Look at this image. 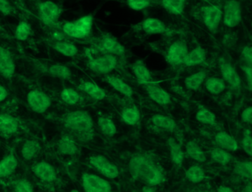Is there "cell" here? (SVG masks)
I'll return each instance as SVG.
<instances>
[{"label":"cell","mask_w":252,"mask_h":192,"mask_svg":"<svg viewBox=\"0 0 252 192\" xmlns=\"http://www.w3.org/2000/svg\"><path fill=\"white\" fill-rule=\"evenodd\" d=\"M98 126L101 133L107 137H113L117 133L116 124L108 117H100L98 120Z\"/></svg>","instance_id":"34"},{"label":"cell","mask_w":252,"mask_h":192,"mask_svg":"<svg viewBox=\"0 0 252 192\" xmlns=\"http://www.w3.org/2000/svg\"><path fill=\"white\" fill-rule=\"evenodd\" d=\"M64 124L69 130L83 137H90L94 130V120L89 112L74 110L66 114Z\"/></svg>","instance_id":"2"},{"label":"cell","mask_w":252,"mask_h":192,"mask_svg":"<svg viewBox=\"0 0 252 192\" xmlns=\"http://www.w3.org/2000/svg\"><path fill=\"white\" fill-rule=\"evenodd\" d=\"M89 163L99 174L106 178L114 180L119 176V170L117 165L110 161L108 158L101 155H94L89 159Z\"/></svg>","instance_id":"4"},{"label":"cell","mask_w":252,"mask_h":192,"mask_svg":"<svg viewBox=\"0 0 252 192\" xmlns=\"http://www.w3.org/2000/svg\"><path fill=\"white\" fill-rule=\"evenodd\" d=\"M130 69L135 78L143 84V85L152 82L153 77L151 72L144 61L140 59L135 61L131 64Z\"/></svg>","instance_id":"18"},{"label":"cell","mask_w":252,"mask_h":192,"mask_svg":"<svg viewBox=\"0 0 252 192\" xmlns=\"http://www.w3.org/2000/svg\"><path fill=\"white\" fill-rule=\"evenodd\" d=\"M18 167V161L13 154H8L0 162V177L8 178L12 175Z\"/></svg>","instance_id":"24"},{"label":"cell","mask_w":252,"mask_h":192,"mask_svg":"<svg viewBox=\"0 0 252 192\" xmlns=\"http://www.w3.org/2000/svg\"><path fill=\"white\" fill-rule=\"evenodd\" d=\"M13 11L14 9L8 0H0V12L3 16H9Z\"/></svg>","instance_id":"47"},{"label":"cell","mask_w":252,"mask_h":192,"mask_svg":"<svg viewBox=\"0 0 252 192\" xmlns=\"http://www.w3.org/2000/svg\"><path fill=\"white\" fill-rule=\"evenodd\" d=\"M32 33V26L26 20H22L17 24L14 31V36L16 39L20 41H25L29 39Z\"/></svg>","instance_id":"37"},{"label":"cell","mask_w":252,"mask_h":192,"mask_svg":"<svg viewBox=\"0 0 252 192\" xmlns=\"http://www.w3.org/2000/svg\"><path fill=\"white\" fill-rule=\"evenodd\" d=\"M206 78V73L204 71H198L185 78L184 84L186 87L190 90H197L204 83Z\"/></svg>","instance_id":"33"},{"label":"cell","mask_w":252,"mask_h":192,"mask_svg":"<svg viewBox=\"0 0 252 192\" xmlns=\"http://www.w3.org/2000/svg\"><path fill=\"white\" fill-rule=\"evenodd\" d=\"M242 121L252 125V106L246 108L241 114Z\"/></svg>","instance_id":"48"},{"label":"cell","mask_w":252,"mask_h":192,"mask_svg":"<svg viewBox=\"0 0 252 192\" xmlns=\"http://www.w3.org/2000/svg\"><path fill=\"white\" fill-rule=\"evenodd\" d=\"M210 155L211 158L220 165H227L231 160V155L229 152L220 147L212 149Z\"/></svg>","instance_id":"39"},{"label":"cell","mask_w":252,"mask_h":192,"mask_svg":"<svg viewBox=\"0 0 252 192\" xmlns=\"http://www.w3.org/2000/svg\"><path fill=\"white\" fill-rule=\"evenodd\" d=\"M242 69H243V72L246 75L249 88L252 91V65L243 66Z\"/></svg>","instance_id":"49"},{"label":"cell","mask_w":252,"mask_h":192,"mask_svg":"<svg viewBox=\"0 0 252 192\" xmlns=\"http://www.w3.org/2000/svg\"><path fill=\"white\" fill-rule=\"evenodd\" d=\"M82 183L85 192H112L110 182L98 174L85 173L82 175Z\"/></svg>","instance_id":"6"},{"label":"cell","mask_w":252,"mask_h":192,"mask_svg":"<svg viewBox=\"0 0 252 192\" xmlns=\"http://www.w3.org/2000/svg\"><path fill=\"white\" fill-rule=\"evenodd\" d=\"M60 97L64 103L70 106L78 104L81 100V96L79 92L72 87H65L63 89Z\"/></svg>","instance_id":"36"},{"label":"cell","mask_w":252,"mask_h":192,"mask_svg":"<svg viewBox=\"0 0 252 192\" xmlns=\"http://www.w3.org/2000/svg\"><path fill=\"white\" fill-rule=\"evenodd\" d=\"M241 192H252V181L249 182L243 187Z\"/></svg>","instance_id":"54"},{"label":"cell","mask_w":252,"mask_h":192,"mask_svg":"<svg viewBox=\"0 0 252 192\" xmlns=\"http://www.w3.org/2000/svg\"><path fill=\"white\" fill-rule=\"evenodd\" d=\"M63 10L57 3L51 0H45L39 4V15L41 20L47 25L57 23Z\"/></svg>","instance_id":"7"},{"label":"cell","mask_w":252,"mask_h":192,"mask_svg":"<svg viewBox=\"0 0 252 192\" xmlns=\"http://www.w3.org/2000/svg\"><path fill=\"white\" fill-rule=\"evenodd\" d=\"M186 0H162V5L168 13L180 15L185 8Z\"/></svg>","instance_id":"38"},{"label":"cell","mask_w":252,"mask_h":192,"mask_svg":"<svg viewBox=\"0 0 252 192\" xmlns=\"http://www.w3.org/2000/svg\"><path fill=\"white\" fill-rule=\"evenodd\" d=\"M100 46L104 53L122 57L125 55V47L120 41L111 35H105L101 38Z\"/></svg>","instance_id":"14"},{"label":"cell","mask_w":252,"mask_h":192,"mask_svg":"<svg viewBox=\"0 0 252 192\" xmlns=\"http://www.w3.org/2000/svg\"><path fill=\"white\" fill-rule=\"evenodd\" d=\"M202 15L205 26L209 31H216L222 19V11L220 8L214 4L205 6L202 9Z\"/></svg>","instance_id":"10"},{"label":"cell","mask_w":252,"mask_h":192,"mask_svg":"<svg viewBox=\"0 0 252 192\" xmlns=\"http://www.w3.org/2000/svg\"><path fill=\"white\" fill-rule=\"evenodd\" d=\"M51 46L56 52L64 57L73 58L77 56L79 53L77 46L65 40L55 41Z\"/></svg>","instance_id":"25"},{"label":"cell","mask_w":252,"mask_h":192,"mask_svg":"<svg viewBox=\"0 0 252 192\" xmlns=\"http://www.w3.org/2000/svg\"><path fill=\"white\" fill-rule=\"evenodd\" d=\"M242 19L241 6L237 0H228L224 6L222 20L228 28H235Z\"/></svg>","instance_id":"8"},{"label":"cell","mask_w":252,"mask_h":192,"mask_svg":"<svg viewBox=\"0 0 252 192\" xmlns=\"http://www.w3.org/2000/svg\"><path fill=\"white\" fill-rule=\"evenodd\" d=\"M62 31L65 34L66 36L76 39H83L89 36L88 33L77 26L75 21L64 22L62 26Z\"/></svg>","instance_id":"27"},{"label":"cell","mask_w":252,"mask_h":192,"mask_svg":"<svg viewBox=\"0 0 252 192\" xmlns=\"http://www.w3.org/2000/svg\"><path fill=\"white\" fill-rule=\"evenodd\" d=\"M27 103L32 111L38 114H43L51 107V97L39 89L30 90L27 94Z\"/></svg>","instance_id":"5"},{"label":"cell","mask_w":252,"mask_h":192,"mask_svg":"<svg viewBox=\"0 0 252 192\" xmlns=\"http://www.w3.org/2000/svg\"><path fill=\"white\" fill-rule=\"evenodd\" d=\"M122 121L129 126H135L141 120V112L136 106H127L122 110L121 114Z\"/></svg>","instance_id":"29"},{"label":"cell","mask_w":252,"mask_h":192,"mask_svg":"<svg viewBox=\"0 0 252 192\" xmlns=\"http://www.w3.org/2000/svg\"><path fill=\"white\" fill-rule=\"evenodd\" d=\"M217 192H234L232 189L228 186H222L219 187Z\"/></svg>","instance_id":"53"},{"label":"cell","mask_w":252,"mask_h":192,"mask_svg":"<svg viewBox=\"0 0 252 192\" xmlns=\"http://www.w3.org/2000/svg\"><path fill=\"white\" fill-rule=\"evenodd\" d=\"M20 123L18 119L10 114L0 115V131L4 137H9L18 131Z\"/></svg>","instance_id":"15"},{"label":"cell","mask_w":252,"mask_h":192,"mask_svg":"<svg viewBox=\"0 0 252 192\" xmlns=\"http://www.w3.org/2000/svg\"><path fill=\"white\" fill-rule=\"evenodd\" d=\"M142 192H157L154 186H146L143 188Z\"/></svg>","instance_id":"55"},{"label":"cell","mask_w":252,"mask_h":192,"mask_svg":"<svg viewBox=\"0 0 252 192\" xmlns=\"http://www.w3.org/2000/svg\"><path fill=\"white\" fill-rule=\"evenodd\" d=\"M205 87L211 94L219 95L225 90V82L222 78L211 77L206 80Z\"/></svg>","instance_id":"35"},{"label":"cell","mask_w":252,"mask_h":192,"mask_svg":"<svg viewBox=\"0 0 252 192\" xmlns=\"http://www.w3.org/2000/svg\"><path fill=\"white\" fill-rule=\"evenodd\" d=\"M243 56L246 62L252 65V46L245 47L243 51Z\"/></svg>","instance_id":"50"},{"label":"cell","mask_w":252,"mask_h":192,"mask_svg":"<svg viewBox=\"0 0 252 192\" xmlns=\"http://www.w3.org/2000/svg\"><path fill=\"white\" fill-rule=\"evenodd\" d=\"M195 117L198 122L206 125H214L216 123L215 114L206 108L199 109L196 113Z\"/></svg>","instance_id":"42"},{"label":"cell","mask_w":252,"mask_h":192,"mask_svg":"<svg viewBox=\"0 0 252 192\" xmlns=\"http://www.w3.org/2000/svg\"><path fill=\"white\" fill-rule=\"evenodd\" d=\"M16 72V64L11 52L4 47H0V73L5 79H10Z\"/></svg>","instance_id":"13"},{"label":"cell","mask_w":252,"mask_h":192,"mask_svg":"<svg viewBox=\"0 0 252 192\" xmlns=\"http://www.w3.org/2000/svg\"><path fill=\"white\" fill-rule=\"evenodd\" d=\"M206 53L205 49L200 46H197L191 51H189L184 61V64L187 66L201 64L206 60Z\"/></svg>","instance_id":"26"},{"label":"cell","mask_w":252,"mask_h":192,"mask_svg":"<svg viewBox=\"0 0 252 192\" xmlns=\"http://www.w3.org/2000/svg\"><path fill=\"white\" fill-rule=\"evenodd\" d=\"M186 151H187L188 156L197 162H203L206 160L204 152L199 146L198 143H196L195 141H193V140L189 141L186 146Z\"/></svg>","instance_id":"32"},{"label":"cell","mask_w":252,"mask_h":192,"mask_svg":"<svg viewBox=\"0 0 252 192\" xmlns=\"http://www.w3.org/2000/svg\"><path fill=\"white\" fill-rule=\"evenodd\" d=\"M69 192H80L77 189H72Z\"/></svg>","instance_id":"56"},{"label":"cell","mask_w":252,"mask_h":192,"mask_svg":"<svg viewBox=\"0 0 252 192\" xmlns=\"http://www.w3.org/2000/svg\"><path fill=\"white\" fill-rule=\"evenodd\" d=\"M8 95H9V93H8L6 87L3 85L0 86V101H5L7 97H8Z\"/></svg>","instance_id":"51"},{"label":"cell","mask_w":252,"mask_h":192,"mask_svg":"<svg viewBox=\"0 0 252 192\" xmlns=\"http://www.w3.org/2000/svg\"><path fill=\"white\" fill-rule=\"evenodd\" d=\"M41 150L39 142L33 139H28L23 142L20 149L22 158L25 160H32L38 156Z\"/></svg>","instance_id":"23"},{"label":"cell","mask_w":252,"mask_h":192,"mask_svg":"<svg viewBox=\"0 0 252 192\" xmlns=\"http://www.w3.org/2000/svg\"><path fill=\"white\" fill-rule=\"evenodd\" d=\"M126 4L131 10L141 11L150 6V0H126Z\"/></svg>","instance_id":"44"},{"label":"cell","mask_w":252,"mask_h":192,"mask_svg":"<svg viewBox=\"0 0 252 192\" xmlns=\"http://www.w3.org/2000/svg\"><path fill=\"white\" fill-rule=\"evenodd\" d=\"M215 140L218 147L225 149L228 152H235L238 149L237 140L226 131H219L215 135Z\"/></svg>","instance_id":"22"},{"label":"cell","mask_w":252,"mask_h":192,"mask_svg":"<svg viewBox=\"0 0 252 192\" xmlns=\"http://www.w3.org/2000/svg\"><path fill=\"white\" fill-rule=\"evenodd\" d=\"M104 80L113 90H116L122 96L127 97H131L133 96L134 91L132 87L120 77L110 74V75H106Z\"/></svg>","instance_id":"16"},{"label":"cell","mask_w":252,"mask_h":192,"mask_svg":"<svg viewBox=\"0 0 252 192\" xmlns=\"http://www.w3.org/2000/svg\"><path fill=\"white\" fill-rule=\"evenodd\" d=\"M220 72L222 79L228 83L231 87L237 88L241 84V79L235 68L228 62H222L220 64Z\"/></svg>","instance_id":"19"},{"label":"cell","mask_w":252,"mask_h":192,"mask_svg":"<svg viewBox=\"0 0 252 192\" xmlns=\"http://www.w3.org/2000/svg\"><path fill=\"white\" fill-rule=\"evenodd\" d=\"M79 89L94 100H102L107 96L105 90L94 81H82L79 85Z\"/></svg>","instance_id":"20"},{"label":"cell","mask_w":252,"mask_h":192,"mask_svg":"<svg viewBox=\"0 0 252 192\" xmlns=\"http://www.w3.org/2000/svg\"><path fill=\"white\" fill-rule=\"evenodd\" d=\"M65 36V34L63 32V31H62L61 32H60V31H56V32L53 33V37H54L55 41H63V40H64Z\"/></svg>","instance_id":"52"},{"label":"cell","mask_w":252,"mask_h":192,"mask_svg":"<svg viewBox=\"0 0 252 192\" xmlns=\"http://www.w3.org/2000/svg\"><path fill=\"white\" fill-rule=\"evenodd\" d=\"M168 146H169V153H170L172 162L175 165H181L184 158V153L181 144L177 142L175 139L171 137L168 140Z\"/></svg>","instance_id":"31"},{"label":"cell","mask_w":252,"mask_h":192,"mask_svg":"<svg viewBox=\"0 0 252 192\" xmlns=\"http://www.w3.org/2000/svg\"><path fill=\"white\" fill-rule=\"evenodd\" d=\"M119 65V57L109 53H104L90 59L88 67L94 73L98 75H110Z\"/></svg>","instance_id":"3"},{"label":"cell","mask_w":252,"mask_h":192,"mask_svg":"<svg viewBox=\"0 0 252 192\" xmlns=\"http://www.w3.org/2000/svg\"><path fill=\"white\" fill-rule=\"evenodd\" d=\"M188 53L187 44L184 41L178 40L174 41L166 52V62L172 66L182 64H184Z\"/></svg>","instance_id":"9"},{"label":"cell","mask_w":252,"mask_h":192,"mask_svg":"<svg viewBox=\"0 0 252 192\" xmlns=\"http://www.w3.org/2000/svg\"><path fill=\"white\" fill-rule=\"evenodd\" d=\"M32 171L41 181L53 183L57 180V173L55 168L46 161L36 162L32 166Z\"/></svg>","instance_id":"12"},{"label":"cell","mask_w":252,"mask_h":192,"mask_svg":"<svg viewBox=\"0 0 252 192\" xmlns=\"http://www.w3.org/2000/svg\"><path fill=\"white\" fill-rule=\"evenodd\" d=\"M48 72L51 76L62 80H69L72 77V71L68 66L61 64H53L48 67Z\"/></svg>","instance_id":"30"},{"label":"cell","mask_w":252,"mask_h":192,"mask_svg":"<svg viewBox=\"0 0 252 192\" xmlns=\"http://www.w3.org/2000/svg\"><path fill=\"white\" fill-rule=\"evenodd\" d=\"M151 122L155 127L166 131H172L176 128V123L172 118L161 114L153 115Z\"/></svg>","instance_id":"28"},{"label":"cell","mask_w":252,"mask_h":192,"mask_svg":"<svg viewBox=\"0 0 252 192\" xmlns=\"http://www.w3.org/2000/svg\"><path fill=\"white\" fill-rule=\"evenodd\" d=\"M94 22V17L91 14L85 15V16H81L80 18L75 20L77 26L89 35L92 31Z\"/></svg>","instance_id":"43"},{"label":"cell","mask_w":252,"mask_h":192,"mask_svg":"<svg viewBox=\"0 0 252 192\" xmlns=\"http://www.w3.org/2000/svg\"><path fill=\"white\" fill-rule=\"evenodd\" d=\"M129 171L132 178L141 180L147 186H158L164 181L163 171L146 155L132 157L129 162Z\"/></svg>","instance_id":"1"},{"label":"cell","mask_w":252,"mask_h":192,"mask_svg":"<svg viewBox=\"0 0 252 192\" xmlns=\"http://www.w3.org/2000/svg\"><path fill=\"white\" fill-rule=\"evenodd\" d=\"M144 89L150 98L160 106H166L171 103V96L166 90L156 83L144 84Z\"/></svg>","instance_id":"11"},{"label":"cell","mask_w":252,"mask_h":192,"mask_svg":"<svg viewBox=\"0 0 252 192\" xmlns=\"http://www.w3.org/2000/svg\"><path fill=\"white\" fill-rule=\"evenodd\" d=\"M234 171L237 175L252 180V161H240L236 162Z\"/></svg>","instance_id":"40"},{"label":"cell","mask_w":252,"mask_h":192,"mask_svg":"<svg viewBox=\"0 0 252 192\" xmlns=\"http://www.w3.org/2000/svg\"><path fill=\"white\" fill-rule=\"evenodd\" d=\"M14 192H33V187L31 182L26 179L17 180L14 185Z\"/></svg>","instance_id":"45"},{"label":"cell","mask_w":252,"mask_h":192,"mask_svg":"<svg viewBox=\"0 0 252 192\" xmlns=\"http://www.w3.org/2000/svg\"><path fill=\"white\" fill-rule=\"evenodd\" d=\"M242 146L244 152L252 158V135L249 134H244L242 140Z\"/></svg>","instance_id":"46"},{"label":"cell","mask_w":252,"mask_h":192,"mask_svg":"<svg viewBox=\"0 0 252 192\" xmlns=\"http://www.w3.org/2000/svg\"></svg>","instance_id":"57"},{"label":"cell","mask_w":252,"mask_h":192,"mask_svg":"<svg viewBox=\"0 0 252 192\" xmlns=\"http://www.w3.org/2000/svg\"><path fill=\"white\" fill-rule=\"evenodd\" d=\"M205 174L204 170L199 166V165H191L186 171V177L188 179L189 181L193 183H198L204 180Z\"/></svg>","instance_id":"41"},{"label":"cell","mask_w":252,"mask_h":192,"mask_svg":"<svg viewBox=\"0 0 252 192\" xmlns=\"http://www.w3.org/2000/svg\"><path fill=\"white\" fill-rule=\"evenodd\" d=\"M141 30L148 35H159L166 32V27L164 22L158 18L148 17L142 21Z\"/></svg>","instance_id":"17"},{"label":"cell","mask_w":252,"mask_h":192,"mask_svg":"<svg viewBox=\"0 0 252 192\" xmlns=\"http://www.w3.org/2000/svg\"><path fill=\"white\" fill-rule=\"evenodd\" d=\"M57 151L64 156H74L79 152V147L74 139L70 136L64 135L57 143Z\"/></svg>","instance_id":"21"}]
</instances>
